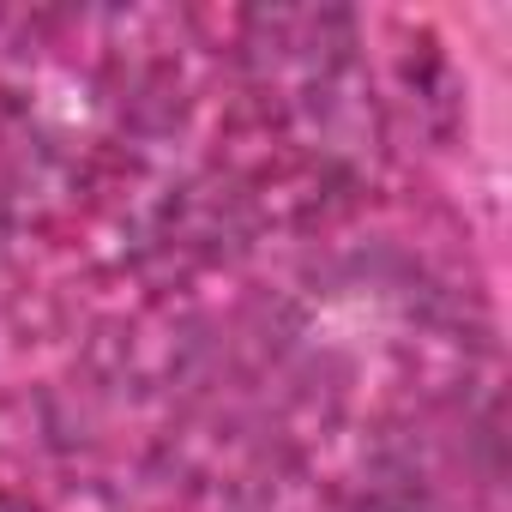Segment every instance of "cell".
Segmentation results:
<instances>
[{
  "label": "cell",
  "mask_w": 512,
  "mask_h": 512,
  "mask_svg": "<svg viewBox=\"0 0 512 512\" xmlns=\"http://www.w3.org/2000/svg\"><path fill=\"white\" fill-rule=\"evenodd\" d=\"M0 512H37L31 500H19V494H7V488H0Z\"/></svg>",
  "instance_id": "cell-1"
}]
</instances>
